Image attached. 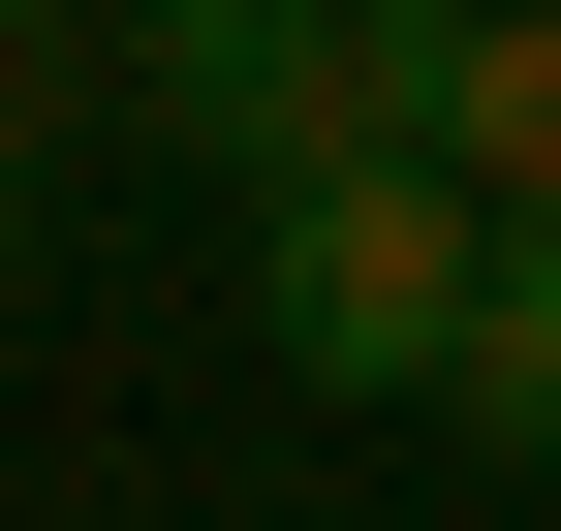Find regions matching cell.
Here are the masks:
<instances>
[{
    "instance_id": "obj_1",
    "label": "cell",
    "mask_w": 561,
    "mask_h": 531,
    "mask_svg": "<svg viewBox=\"0 0 561 531\" xmlns=\"http://www.w3.org/2000/svg\"><path fill=\"white\" fill-rule=\"evenodd\" d=\"M468 219H500V188H468L437 125H343V157H280V188H250V313H280V375H312V407H437Z\"/></svg>"
},
{
    "instance_id": "obj_3",
    "label": "cell",
    "mask_w": 561,
    "mask_h": 531,
    "mask_svg": "<svg viewBox=\"0 0 561 531\" xmlns=\"http://www.w3.org/2000/svg\"><path fill=\"white\" fill-rule=\"evenodd\" d=\"M375 94L468 188H561V0H375Z\"/></svg>"
},
{
    "instance_id": "obj_4",
    "label": "cell",
    "mask_w": 561,
    "mask_h": 531,
    "mask_svg": "<svg viewBox=\"0 0 561 531\" xmlns=\"http://www.w3.org/2000/svg\"><path fill=\"white\" fill-rule=\"evenodd\" d=\"M437 407L500 438V470H561V188H500V219H468V313H437Z\"/></svg>"
},
{
    "instance_id": "obj_6",
    "label": "cell",
    "mask_w": 561,
    "mask_h": 531,
    "mask_svg": "<svg viewBox=\"0 0 561 531\" xmlns=\"http://www.w3.org/2000/svg\"><path fill=\"white\" fill-rule=\"evenodd\" d=\"M0 313H32V157H0Z\"/></svg>"
},
{
    "instance_id": "obj_2",
    "label": "cell",
    "mask_w": 561,
    "mask_h": 531,
    "mask_svg": "<svg viewBox=\"0 0 561 531\" xmlns=\"http://www.w3.org/2000/svg\"><path fill=\"white\" fill-rule=\"evenodd\" d=\"M94 94L157 125L187 188H280V157H343V125H405V94H375V0H125Z\"/></svg>"
},
{
    "instance_id": "obj_5",
    "label": "cell",
    "mask_w": 561,
    "mask_h": 531,
    "mask_svg": "<svg viewBox=\"0 0 561 531\" xmlns=\"http://www.w3.org/2000/svg\"><path fill=\"white\" fill-rule=\"evenodd\" d=\"M62 94H94V32H62V0H0V157H62Z\"/></svg>"
}]
</instances>
